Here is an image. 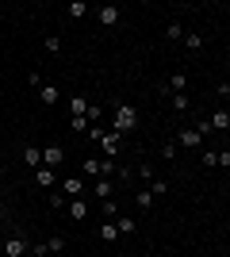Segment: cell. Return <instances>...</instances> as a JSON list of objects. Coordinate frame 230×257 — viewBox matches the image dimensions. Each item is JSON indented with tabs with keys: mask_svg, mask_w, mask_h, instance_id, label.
<instances>
[{
	"mask_svg": "<svg viewBox=\"0 0 230 257\" xmlns=\"http://www.w3.org/2000/svg\"><path fill=\"white\" fill-rule=\"evenodd\" d=\"M112 192H115V185H112V181L96 177V196H112Z\"/></svg>",
	"mask_w": 230,
	"mask_h": 257,
	"instance_id": "19",
	"label": "cell"
},
{
	"mask_svg": "<svg viewBox=\"0 0 230 257\" xmlns=\"http://www.w3.org/2000/svg\"><path fill=\"white\" fill-rule=\"evenodd\" d=\"M69 112L73 115H85L88 112V100H85V96H73V100H69Z\"/></svg>",
	"mask_w": 230,
	"mask_h": 257,
	"instance_id": "15",
	"label": "cell"
},
{
	"mask_svg": "<svg viewBox=\"0 0 230 257\" xmlns=\"http://www.w3.org/2000/svg\"><path fill=\"white\" fill-rule=\"evenodd\" d=\"M46 250H50V254H65V238H50Z\"/></svg>",
	"mask_w": 230,
	"mask_h": 257,
	"instance_id": "24",
	"label": "cell"
},
{
	"mask_svg": "<svg viewBox=\"0 0 230 257\" xmlns=\"http://www.w3.org/2000/svg\"><path fill=\"white\" fill-rule=\"evenodd\" d=\"M46 50H50V54H58V50H61V39H58V35H50V39H46Z\"/></svg>",
	"mask_w": 230,
	"mask_h": 257,
	"instance_id": "28",
	"label": "cell"
},
{
	"mask_svg": "<svg viewBox=\"0 0 230 257\" xmlns=\"http://www.w3.org/2000/svg\"><path fill=\"white\" fill-rule=\"evenodd\" d=\"M134 203L146 211V207H154V196H150V192H138V196H134Z\"/></svg>",
	"mask_w": 230,
	"mask_h": 257,
	"instance_id": "25",
	"label": "cell"
},
{
	"mask_svg": "<svg viewBox=\"0 0 230 257\" xmlns=\"http://www.w3.org/2000/svg\"><path fill=\"white\" fill-rule=\"evenodd\" d=\"M50 257H65V254H50Z\"/></svg>",
	"mask_w": 230,
	"mask_h": 257,
	"instance_id": "31",
	"label": "cell"
},
{
	"mask_svg": "<svg viewBox=\"0 0 230 257\" xmlns=\"http://www.w3.org/2000/svg\"><path fill=\"white\" fill-rule=\"evenodd\" d=\"M61 161H65V150H61V146H46L43 150V165L46 169H58Z\"/></svg>",
	"mask_w": 230,
	"mask_h": 257,
	"instance_id": "5",
	"label": "cell"
},
{
	"mask_svg": "<svg viewBox=\"0 0 230 257\" xmlns=\"http://www.w3.org/2000/svg\"><path fill=\"white\" fill-rule=\"evenodd\" d=\"M165 192H169V185H165V181H154V185H150V196H165Z\"/></svg>",
	"mask_w": 230,
	"mask_h": 257,
	"instance_id": "27",
	"label": "cell"
},
{
	"mask_svg": "<svg viewBox=\"0 0 230 257\" xmlns=\"http://www.w3.org/2000/svg\"><path fill=\"white\" fill-rule=\"evenodd\" d=\"M0 234H4V219H0Z\"/></svg>",
	"mask_w": 230,
	"mask_h": 257,
	"instance_id": "30",
	"label": "cell"
},
{
	"mask_svg": "<svg viewBox=\"0 0 230 257\" xmlns=\"http://www.w3.org/2000/svg\"><path fill=\"white\" fill-rule=\"evenodd\" d=\"M61 196H85V177H65V185H61Z\"/></svg>",
	"mask_w": 230,
	"mask_h": 257,
	"instance_id": "7",
	"label": "cell"
},
{
	"mask_svg": "<svg viewBox=\"0 0 230 257\" xmlns=\"http://www.w3.org/2000/svg\"><path fill=\"white\" fill-rule=\"evenodd\" d=\"M138 127V112L130 104H115V134H127Z\"/></svg>",
	"mask_w": 230,
	"mask_h": 257,
	"instance_id": "1",
	"label": "cell"
},
{
	"mask_svg": "<svg viewBox=\"0 0 230 257\" xmlns=\"http://www.w3.org/2000/svg\"><path fill=\"white\" fill-rule=\"evenodd\" d=\"M88 138H96V142H100V150L108 157H115L119 154V146H123V138H119V134H104L100 127H88Z\"/></svg>",
	"mask_w": 230,
	"mask_h": 257,
	"instance_id": "2",
	"label": "cell"
},
{
	"mask_svg": "<svg viewBox=\"0 0 230 257\" xmlns=\"http://www.w3.org/2000/svg\"><path fill=\"white\" fill-rule=\"evenodd\" d=\"M100 238H104V242H115V238H119L115 223H104V227H100Z\"/></svg>",
	"mask_w": 230,
	"mask_h": 257,
	"instance_id": "20",
	"label": "cell"
},
{
	"mask_svg": "<svg viewBox=\"0 0 230 257\" xmlns=\"http://www.w3.org/2000/svg\"><path fill=\"white\" fill-rule=\"evenodd\" d=\"M23 161L39 169V165H43V154H39V146H23Z\"/></svg>",
	"mask_w": 230,
	"mask_h": 257,
	"instance_id": "14",
	"label": "cell"
},
{
	"mask_svg": "<svg viewBox=\"0 0 230 257\" xmlns=\"http://www.w3.org/2000/svg\"><path fill=\"white\" fill-rule=\"evenodd\" d=\"M69 127H73V130H88V127H92V123H88L85 115H73V119H69Z\"/></svg>",
	"mask_w": 230,
	"mask_h": 257,
	"instance_id": "23",
	"label": "cell"
},
{
	"mask_svg": "<svg viewBox=\"0 0 230 257\" xmlns=\"http://www.w3.org/2000/svg\"><path fill=\"white\" fill-rule=\"evenodd\" d=\"M96 15H100V23H104V27H115V23H119V15H123V12H119L115 4H108V8H100Z\"/></svg>",
	"mask_w": 230,
	"mask_h": 257,
	"instance_id": "8",
	"label": "cell"
},
{
	"mask_svg": "<svg viewBox=\"0 0 230 257\" xmlns=\"http://www.w3.org/2000/svg\"><path fill=\"white\" fill-rule=\"evenodd\" d=\"M169 100H172V108H176V112H188V104H192V100L184 96V92H172Z\"/></svg>",
	"mask_w": 230,
	"mask_h": 257,
	"instance_id": "17",
	"label": "cell"
},
{
	"mask_svg": "<svg viewBox=\"0 0 230 257\" xmlns=\"http://www.w3.org/2000/svg\"><path fill=\"white\" fill-rule=\"evenodd\" d=\"M207 123H211V130H230V112L223 108V112H215L211 119H207Z\"/></svg>",
	"mask_w": 230,
	"mask_h": 257,
	"instance_id": "10",
	"label": "cell"
},
{
	"mask_svg": "<svg viewBox=\"0 0 230 257\" xmlns=\"http://www.w3.org/2000/svg\"><path fill=\"white\" fill-rule=\"evenodd\" d=\"M184 85H188V73H172L169 81L161 85V96H172V92H184Z\"/></svg>",
	"mask_w": 230,
	"mask_h": 257,
	"instance_id": "4",
	"label": "cell"
},
{
	"mask_svg": "<svg viewBox=\"0 0 230 257\" xmlns=\"http://www.w3.org/2000/svg\"><path fill=\"white\" fill-rule=\"evenodd\" d=\"M104 211L112 215V219H119V207H115V200H104Z\"/></svg>",
	"mask_w": 230,
	"mask_h": 257,
	"instance_id": "29",
	"label": "cell"
},
{
	"mask_svg": "<svg viewBox=\"0 0 230 257\" xmlns=\"http://www.w3.org/2000/svg\"><path fill=\"white\" fill-rule=\"evenodd\" d=\"M85 12H88V4H81V0H73V4H69V15H73V19H81Z\"/></svg>",
	"mask_w": 230,
	"mask_h": 257,
	"instance_id": "21",
	"label": "cell"
},
{
	"mask_svg": "<svg viewBox=\"0 0 230 257\" xmlns=\"http://www.w3.org/2000/svg\"><path fill=\"white\" fill-rule=\"evenodd\" d=\"M184 46H188V50H200V46H203V39L196 35V31H184Z\"/></svg>",
	"mask_w": 230,
	"mask_h": 257,
	"instance_id": "18",
	"label": "cell"
},
{
	"mask_svg": "<svg viewBox=\"0 0 230 257\" xmlns=\"http://www.w3.org/2000/svg\"><path fill=\"white\" fill-rule=\"evenodd\" d=\"M115 230H119V234H134V230H138V223H134L130 215H119V219H115Z\"/></svg>",
	"mask_w": 230,
	"mask_h": 257,
	"instance_id": "13",
	"label": "cell"
},
{
	"mask_svg": "<svg viewBox=\"0 0 230 257\" xmlns=\"http://www.w3.org/2000/svg\"><path fill=\"white\" fill-rule=\"evenodd\" d=\"M81 169H85V177H104V173H112L115 169V157H85L81 161Z\"/></svg>",
	"mask_w": 230,
	"mask_h": 257,
	"instance_id": "3",
	"label": "cell"
},
{
	"mask_svg": "<svg viewBox=\"0 0 230 257\" xmlns=\"http://www.w3.org/2000/svg\"><path fill=\"white\" fill-rule=\"evenodd\" d=\"M69 215L77 219V223H81V219H88V203L81 200V196H77V200H69Z\"/></svg>",
	"mask_w": 230,
	"mask_h": 257,
	"instance_id": "12",
	"label": "cell"
},
{
	"mask_svg": "<svg viewBox=\"0 0 230 257\" xmlns=\"http://www.w3.org/2000/svg\"><path fill=\"white\" fill-rule=\"evenodd\" d=\"M176 150H180L176 142H165V146H161V157H165V161H172V157H176Z\"/></svg>",
	"mask_w": 230,
	"mask_h": 257,
	"instance_id": "26",
	"label": "cell"
},
{
	"mask_svg": "<svg viewBox=\"0 0 230 257\" xmlns=\"http://www.w3.org/2000/svg\"><path fill=\"white\" fill-rule=\"evenodd\" d=\"M165 39H184V27H180V23H169V27H165Z\"/></svg>",
	"mask_w": 230,
	"mask_h": 257,
	"instance_id": "22",
	"label": "cell"
},
{
	"mask_svg": "<svg viewBox=\"0 0 230 257\" xmlns=\"http://www.w3.org/2000/svg\"><path fill=\"white\" fill-rule=\"evenodd\" d=\"M4 250H8V257H23V254H27V242H23V238H8Z\"/></svg>",
	"mask_w": 230,
	"mask_h": 257,
	"instance_id": "11",
	"label": "cell"
},
{
	"mask_svg": "<svg viewBox=\"0 0 230 257\" xmlns=\"http://www.w3.org/2000/svg\"><path fill=\"white\" fill-rule=\"evenodd\" d=\"M39 96H43V104H58V88L54 85H43V88H39Z\"/></svg>",
	"mask_w": 230,
	"mask_h": 257,
	"instance_id": "16",
	"label": "cell"
},
{
	"mask_svg": "<svg viewBox=\"0 0 230 257\" xmlns=\"http://www.w3.org/2000/svg\"><path fill=\"white\" fill-rule=\"evenodd\" d=\"M35 185H39V188H54V169L39 165V169H35Z\"/></svg>",
	"mask_w": 230,
	"mask_h": 257,
	"instance_id": "9",
	"label": "cell"
},
{
	"mask_svg": "<svg viewBox=\"0 0 230 257\" xmlns=\"http://www.w3.org/2000/svg\"><path fill=\"white\" fill-rule=\"evenodd\" d=\"M176 146H184V150H200V146H203V138H200V134H196L192 127H184L180 134H176Z\"/></svg>",
	"mask_w": 230,
	"mask_h": 257,
	"instance_id": "6",
	"label": "cell"
}]
</instances>
